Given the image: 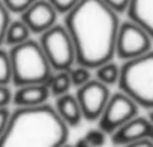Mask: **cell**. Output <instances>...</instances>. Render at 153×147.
<instances>
[{
    "mask_svg": "<svg viewBox=\"0 0 153 147\" xmlns=\"http://www.w3.org/2000/svg\"><path fill=\"white\" fill-rule=\"evenodd\" d=\"M120 24L118 13L102 0H81L65 15L63 26L74 43L76 64L95 70L113 60Z\"/></svg>",
    "mask_w": 153,
    "mask_h": 147,
    "instance_id": "obj_1",
    "label": "cell"
},
{
    "mask_svg": "<svg viewBox=\"0 0 153 147\" xmlns=\"http://www.w3.org/2000/svg\"><path fill=\"white\" fill-rule=\"evenodd\" d=\"M70 127L50 104L16 107L0 137V147H62Z\"/></svg>",
    "mask_w": 153,
    "mask_h": 147,
    "instance_id": "obj_2",
    "label": "cell"
},
{
    "mask_svg": "<svg viewBox=\"0 0 153 147\" xmlns=\"http://www.w3.org/2000/svg\"><path fill=\"white\" fill-rule=\"evenodd\" d=\"M8 54L12 66V84L15 87L46 84L54 74L36 40L28 39L22 44L11 47Z\"/></svg>",
    "mask_w": 153,
    "mask_h": 147,
    "instance_id": "obj_3",
    "label": "cell"
},
{
    "mask_svg": "<svg viewBox=\"0 0 153 147\" xmlns=\"http://www.w3.org/2000/svg\"><path fill=\"white\" fill-rule=\"evenodd\" d=\"M118 87L138 107L153 108V50L140 58L124 62Z\"/></svg>",
    "mask_w": 153,
    "mask_h": 147,
    "instance_id": "obj_4",
    "label": "cell"
},
{
    "mask_svg": "<svg viewBox=\"0 0 153 147\" xmlns=\"http://www.w3.org/2000/svg\"><path fill=\"white\" fill-rule=\"evenodd\" d=\"M38 42L54 72L69 71L76 64L74 43L63 24H55L43 32Z\"/></svg>",
    "mask_w": 153,
    "mask_h": 147,
    "instance_id": "obj_5",
    "label": "cell"
},
{
    "mask_svg": "<svg viewBox=\"0 0 153 147\" xmlns=\"http://www.w3.org/2000/svg\"><path fill=\"white\" fill-rule=\"evenodd\" d=\"M152 36L137 23L122 21L117 34L116 56L121 60H132L152 51Z\"/></svg>",
    "mask_w": 153,
    "mask_h": 147,
    "instance_id": "obj_6",
    "label": "cell"
},
{
    "mask_svg": "<svg viewBox=\"0 0 153 147\" xmlns=\"http://www.w3.org/2000/svg\"><path fill=\"white\" fill-rule=\"evenodd\" d=\"M138 110L140 107L122 91L111 94L105 110L98 119V127L106 134L111 135L125 123L136 118Z\"/></svg>",
    "mask_w": 153,
    "mask_h": 147,
    "instance_id": "obj_7",
    "label": "cell"
},
{
    "mask_svg": "<svg viewBox=\"0 0 153 147\" xmlns=\"http://www.w3.org/2000/svg\"><path fill=\"white\" fill-rule=\"evenodd\" d=\"M110 90L97 79H91L85 86L76 88V99L81 106L83 119L89 122H98L102 111L105 110L109 99Z\"/></svg>",
    "mask_w": 153,
    "mask_h": 147,
    "instance_id": "obj_8",
    "label": "cell"
},
{
    "mask_svg": "<svg viewBox=\"0 0 153 147\" xmlns=\"http://www.w3.org/2000/svg\"><path fill=\"white\" fill-rule=\"evenodd\" d=\"M58 12L47 0H36L24 13L20 15V19L30 28L31 34L42 35L51 27L56 24Z\"/></svg>",
    "mask_w": 153,
    "mask_h": 147,
    "instance_id": "obj_9",
    "label": "cell"
},
{
    "mask_svg": "<svg viewBox=\"0 0 153 147\" xmlns=\"http://www.w3.org/2000/svg\"><path fill=\"white\" fill-rule=\"evenodd\" d=\"M152 134L153 124L149 122V119L145 118V116L137 115L132 121L125 123L122 127H120L117 131H114L110 135V139L114 146L122 147L132 142H136V140L151 138Z\"/></svg>",
    "mask_w": 153,
    "mask_h": 147,
    "instance_id": "obj_10",
    "label": "cell"
},
{
    "mask_svg": "<svg viewBox=\"0 0 153 147\" xmlns=\"http://www.w3.org/2000/svg\"><path fill=\"white\" fill-rule=\"evenodd\" d=\"M47 83L46 84H28L18 87L12 96V103L16 107H36L46 104L50 98Z\"/></svg>",
    "mask_w": 153,
    "mask_h": 147,
    "instance_id": "obj_11",
    "label": "cell"
},
{
    "mask_svg": "<svg viewBox=\"0 0 153 147\" xmlns=\"http://www.w3.org/2000/svg\"><path fill=\"white\" fill-rule=\"evenodd\" d=\"M55 111L62 118V121L69 127H76L81 124L83 115H82L81 106L78 103L75 95L73 94H65L62 96L56 98L55 102Z\"/></svg>",
    "mask_w": 153,
    "mask_h": 147,
    "instance_id": "obj_12",
    "label": "cell"
},
{
    "mask_svg": "<svg viewBox=\"0 0 153 147\" xmlns=\"http://www.w3.org/2000/svg\"><path fill=\"white\" fill-rule=\"evenodd\" d=\"M126 13L129 20L141 26L153 39V0H130Z\"/></svg>",
    "mask_w": 153,
    "mask_h": 147,
    "instance_id": "obj_13",
    "label": "cell"
},
{
    "mask_svg": "<svg viewBox=\"0 0 153 147\" xmlns=\"http://www.w3.org/2000/svg\"><path fill=\"white\" fill-rule=\"evenodd\" d=\"M30 36H31V31L22 19L11 20L5 28L4 44L10 46V47H15V46H19L27 42L28 39H31Z\"/></svg>",
    "mask_w": 153,
    "mask_h": 147,
    "instance_id": "obj_14",
    "label": "cell"
},
{
    "mask_svg": "<svg viewBox=\"0 0 153 147\" xmlns=\"http://www.w3.org/2000/svg\"><path fill=\"white\" fill-rule=\"evenodd\" d=\"M47 87L50 95H53L54 98H59L65 94H69L70 88L73 87L69 71H55L48 79Z\"/></svg>",
    "mask_w": 153,
    "mask_h": 147,
    "instance_id": "obj_15",
    "label": "cell"
},
{
    "mask_svg": "<svg viewBox=\"0 0 153 147\" xmlns=\"http://www.w3.org/2000/svg\"><path fill=\"white\" fill-rule=\"evenodd\" d=\"M120 72H121V66L110 60L95 68V79L105 86L110 87L114 84H118Z\"/></svg>",
    "mask_w": 153,
    "mask_h": 147,
    "instance_id": "obj_16",
    "label": "cell"
},
{
    "mask_svg": "<svg viewBox=\"0 0 153 147\" xmlns=\"http://www.w3.org/2000/svg\"><path fill=\"white\" fill-rule=\"evenodd\" d=\"M12 83V66L8 51L0 47V86H10Z\"/></svg>",
    "mask_w": 153,
    "mask_h": 147,
    "instance_id": "obj_17",
    "label": "cell"
},
{
    "mask_svg": "<svg viewBox=\"0 0 153 147\" xmlns=\"http://www.w3.org/2000/svg\"><path fill=\"white\" fill-rule=\"evenodd\" d=\"M69 75H70V80H71V84L76 88L85 86L87 82L91 80V72H90V68L85 66H81V64H75L73 68L69 70Z\"/></svg>",
    "mask_w": 153,
    "mask_h": 147,
    "instance_id": "obj_18",
    "label": "cell"
},
{
    "mask_svg": "<svg viewBox=\"0 0 153 147\" xmlns=\"http://www.w3.org/2000/svg\"><path fill=\"white\" fill-rule=\"evenodd\" d=\"M7 12L15 13V15H22L24 13L36 0H0Z\"/></svg>",
    "mask_w": 153,
    "mask_h": 147,
    "instance_id": "obj_19",
    "label": "cell"
},
{
    "mask_svg": "<svg viewBox=\"0 0 153 147\" xmlns=\"http://www.w3.org/2000/svg\"><path fill=\"white\" fill-rule=\"evenodd\" d=\"M106 135L108 134L105 131H102L100 127H97V129H90L85 134L83 138L87 140L90 147H102L106 143Z\"/></svg>",
    "mask_w": 153,
    "mask_h": 147,
    "instance_id": "obj_20",
    "label": "cell"
},
{
    "mask_svg": "<svg viewBox=\"0 0 153 147\" xmlns=\"http://www.w3.org/2000/svg\"><path fill=\"white\" fill-rule=\"evenodd\" d=\"M54 10L61 15H67L71 10H74L81 0H47Z\"/></svg>",
    "mask_w": 153,
    "mask_h": 147,
    "instance_id": "obj_21",
    "label": "cell"
},
{
    "mask_svg": "<svg viewBox=\"0 0 153 147\" xmlns=\"http://www.w3.org/2000/svg\"><path fill=\"white\" fill-rule=\"evenodd\" d=\"M10 21H11V15L7 12V10H5L4 5L0 1V47H1V44H4L5 28H7Z\"/></svg>",
    "mask_w": 153,
    "mask_h": 147,
    "instance_id": "obj_22",
    "label": "cell"
},
{
    "mask_svg": "<svg viewBox=\"0 0 153 147\" xmlns=\"http://www.w3.org/2000/svg\"><path fill=\"white\" fill-rule=\"evenodd\" d=\"M110 10H113L116 13H125L130 5V0H102Z\"/></svg>",
    "mask_w": 153,
    "mask_h": 147,
    "instance_id": "obj_23",
    "label": "cell"
},
{
    "mask_svg": "<svg viewBox=\"0 0 153 147\" xmlns=\"http://www.w3.org/2000/svg\"><path fill=\"white\" fill-rule=\"evenodd\" d=\"M12 91L10 90V86H0V108L8 107L12 103Z\"/></svg>",
    "mask_w": 153,
    "mask_h": 147,
    "instance_id": "obj_24",
    "label": "cell"
},
{
    "mask_svg": "<svg viewBox=\"0 0 153 147\" xmlns=\"http://www.w3.org/2000/svg\"><path fill=\"white\" fill-rule=\"evenodd\" d=\"M11 118V111L8 107H3L0 108V137L3 135V132L5 131L8 126V122Z\"/></svg>",
    "mask_w": 153,
    "mask_h": 147,
    "instance_id": "obj_25",
    "label": "cell"
},
{
    "mask_svg": "<svg viewBox=\"0 0 153 147\" xmlns=\"http://www.w3.org/2000/svg\"><path fill=\"white\" fill-rule=\"evenodd\" d=\"M122 147H153V140L151 138H146V139L136 140V142H132L129 145H125Z\"/></svg>",
    "mask_w": 153,
    "mask_h": 147,
    "instance_id": "obj_26",
    "label": "cell"
},
{
    "mask_svg": "<svg viewBox=\"0 0 153 147\" xmlns=\"http://www.w3.org/2000/svg\"><path fill=\"white\" fill-rule=\"evenodd\" d=\"M73 147H90V145L87 143V140L85 139V138H81V139H78L74 145H73Z\"/></svg>",
    "mask_w": 153,
    "mask_h": 147,
    "instance_id": "obj_27",
    "label": "cell"
},
{
    "mask_svg": "<svg viewBox=\"0 0 153 147\" xmlns=\"http://www.w3.org/2000/svg\"><path fill=\"white\" fill-rule=\"evenodd\" d=\"M146 118L149 119V122L153 124V108H151V110H148V116Z\"/></svg>",
    "mask_w": 153,
    "mask_h": 147,
    "instance_id": "obj_28",
    "label": "cell"
},
{
    "mask_svg": "<svg viewBox=\"0 0 153 147\" xmlns=\"http://www.w3.org/2000/svg\"><path fill=\"white\" fill-rule=\"evenodd\" d=\"M62 147H73V146H70V145H67V143H66V145H65V146H62Z\"/></svg>",
    "mask_w": 153,
    "mask_h": 147,
    "instance_id": "obj_29",
    "label": "cell"
},
{
    "mask_svg": "<svg viewBox=\"0 0 153 147\" xmlns=\"http://www.w3.org/2000/svg\"><path fill=\"white\" fill-rule=\"evenodd\" d=\"M151 139H152V140H153V134H152V137H151Z\"/></svg>",
    "mask_w": 153,
    "mask_h": 147,
    "instance_id": "obj_30",
    "label": "cell"
}]
</instances>
